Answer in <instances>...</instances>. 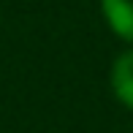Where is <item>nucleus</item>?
I'll list each match as a JSON object with an SVG mask.
<instances>
[{"instance_id":"nucleus-1","label":"nucleus","mask_w":133,"mask_h":133,"mask_svg":"<svg viewBox=\"0 0 133 133\" xmlns=\"http://www.w3.org/2000/svg\"><path fill=\"white\" fill-rule=\"evenodd\" d=\"M101 11L111 33L133 44V0H101Z\"/></svg>"},{"instance_id":"nucleus-2","label":"nucleus","mask_w":133,"mask_h":133,"mask_svg":"<svg viewBox=\"0 0 133 133\" xmlns=\"http://www.w3.org/2000/svg\"><path fill=\"white\" fill-rule=\"evenodd\" d=\"M111 90L122 106L133 109V49L122 52L111 65Z\"/></svg>"}]
</instances>
